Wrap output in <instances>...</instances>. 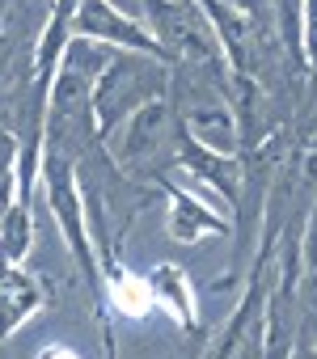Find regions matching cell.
<instances>
[{
    "mask_svg": "<svg viewBox=\"0 0 317 359\" xmlns=\"http://www.w3.org/2000/svg\"><path fill=\"white\" fill-rule=\"evenodd\" d=\"M114 300H119V309L123 313H131V317H140V313H148V304H152V296H148V287L140 283V279H119L114 283Z\"/></svg>",
    "mask_w": 317,
    "mask_h": 359,
    "instance_id": "obj_1",
    "label": "cell"
},
{
    "mask_svg": "<svg viewBox=\"0 0 317 359\" xmlns=\"http://www.w3.org/2000/svg\"><path fill=\"white\" fill-rule=\"evenodd\" d=\"M43 359H76V355H72V351H64V346H47V351H43Z\"/></svg>",
    "mask_w": 317,
    "mask_h": 359,
    "instance_id": "obj_2",
    "label": "cell"
}]
</instances>
